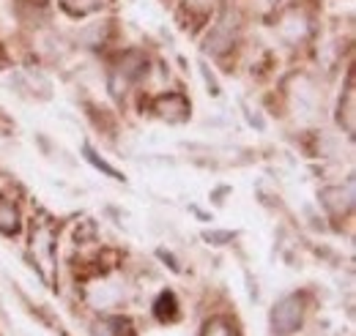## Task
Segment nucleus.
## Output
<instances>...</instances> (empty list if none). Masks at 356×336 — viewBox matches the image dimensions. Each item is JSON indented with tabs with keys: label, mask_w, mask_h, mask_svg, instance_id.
I'll use <instances>...</instances> for the list:
<instances>
[{
	"label": "nucleus",
	"mask_w": 356,
	"mask_h": 336,
	"mask_svg": "<svg viewBox=\"0 0 356 336\" xmlns=\"http://www.w3.org/2000/svg\"><path fill=\"white\" fill-rule=\"evenodd\" d=\"M302 317H305V306L296 295H285L274 312H271V331L277 336H291L299 331L302 326Z\"/></svg>",
	"instance_id": "f257e3e1"
},
{
	"label": "nucleus",
	"mask_w": 356,
	"mask_h": 336,
	"mask_svg": "<svg viewBox=\"0 0 356 336\" xmlns=\"http://www.w3.org/2000/svg\"><path fill=\"white\" fill-rule=\"evenodd\" d=\"M296 87L291 90V101H293V110L302 121H312L318 115V90L310 83V77H296L293 80Z\"/></svg>",
	"instance_id": "f03ea898"
},
{
	"label": "nucleus",
	"mask_w": 356,
	"mask_h": 336,
	"mask_svg": "<svg viewBox=\"0 0 356 336\" xmlns=\"http://www.w3.org/2000/svg\"><path fill=\"white\" fill-rule=\"evenodd\" d=\"M143 74V58L137 55V52H129V55H124V60L113 69V74H110V90L113 93H121L124 87H129L132 80H137Z\"/></svg>",
	"instance_id": "7ed1b4c3"
},
{
	"label": "nucleus",
	"mask_w": 356,
	"mask_h": 336,
	"mask_svg": "<svg viewBox=\"0 0 356 336\" xmlns=\"http://www.w3.org/2000/svg\"><path fill=\"white\" fill-rule=\"evenodd\" d=\"M124 301V287L118 282H96L88 287V303L96 309H113Z\"/></svg>",
	"instance_id": "20e7f679"
},
{
	"label": "nucleus",
	"mask_w": 356,
	"mask_h": 336,
	"mask_svg": "<svg viewBox=\"0 0 356 336\" xmlns=\"http://www.w3.org/2000/svg\"><path fill=\"white\" fill-rule=\"evenodd\" d=\"M156 112H159V118H165V121H184L186 115H189V101L181 96V93H165V96H159L156 99Z\"/></svg>",
	"instance_id": "39448f33"
},
{
	"label": "nucleus",
	"mask_w": 356,
	"mask_h": 336,
	"mask_svg": "<svg viewBox=\"0 0 356 336\" xmlns=\"http://www.w3.org/2000/svg\"><path fill=\"white\" fill-rule=\"evenodd\" d=\"M351 200H354L351 189L343 192V186H329V189L321 192V203H323V208L329 210L332 216H343L346 210L351 208Z\"/></svg>",
	"instance_id": "423d86ee"
},
{
	"label": "nucleus",
	"mask_w": 356,
	"mask_h": 336,
	"mask_svg": "<svg viewBox=\"0 0 356 336\" xmlns=\"http://www.w3.org/2000/svg\"><path fill=\"white\" fill-rule=\"evenodd\" d=\"M280 36L291 44L302 42V39L307 36V19H305V17H299V14L285 17V19L280 22Z\"/></svg>",
	"instance_id": "0eeeda50"
},
{
	"label": "nucleus",
	"mask_w": 356,
	"mask_h": 336,
	"mask_svg": "<svg viewBox=\"0 0 356 336\" xmlns=\"http://www.w3.org/2000/svg\"><path fill=\"white\" fill-rule=\"evenodd\" d=\"M354 77H348V87H346V101L340 99V126H346V134H354Z\"/></svg>",
	"instance_id": "6e6552de"
},
{
	"label": "nucleus",
	"mask_w": 356,
	"mask_h": 336,
	"mask_svg": "<svg viewBox=\"0 0 356 336\" xmlns=\"http://www.w3.org/2000/svg\"><path fill=\"white\" fill-rule=\"evenodd\" d=\"M17 230H19V210L14 208V203L0 197V233L14 235Z\"/></svg>",
	"instance_id": "1a4fd4ad"
},
{
	"label": "nucleus",
	"mask_w": 356,
	"mask_h": 336,
	"mask_svg": "<svg viewBox=\"0 0 356 336\" xmlns=\"http://www.w3.org/2000/svg\"><path fill=\"white\" fill-rule=\"evenodd\" d=\"M154 312H156V317H159L162 323H168V320H176V317H178L176 295H173V293H162L159 298H156V303H154Z\"/></svg>",
	"instance_id": "9d476101"
},
{
	"label": "nucleus",
	"mask_w": 356,
	"mask_h": 336,
	"mask_svg": "<svg viewBox=\"0 0 356 336\" xmlns=\"http://www.w3.org/2000/svg\"><path fill=\"white\" fill-rule=\"evenodd\" d=\"M96 336H134L132 326L127 320H104L99 328H96Z\"/></svg>",
	"instance_id": "9b49d317"
},
{
	"label": "nucleus",
	"mask_w": 356,
	"mask_h": 336,
	"mask_svg": "<svg viewBox=\"0 0 356 336\" xmlns=\"http://www.w3.org/2000/svg\"><path fill=\"white\" fill-rule=\"evenodd\" d=\"M83 153H86V159H88V162H90V165H93V167H96V169H102L104 175H110L113 180H124V175H121V172H118V169H115V167H110V165H107L104 159H99V156H96V151H93L90 145H86V148H83Z\"/></svg>",
	"instance_id": "f8f14e48"
},
{
	"label": "nucleus",
	"mask_w": 356,
	"mask_h": 336,
	"mask_svg": "<svg viewBox=\"0 0 356 336\" xmlns=\"http://www.w3.org/2000/svg\"><path fill=\"white\" fill-rule=\"evenodd\" d=\"M102 6V0H63V8L72 14H90Z\"/></svg>",
	"instance_id": "ddd939ff"
},
{
	"label": "nucleus",
	"mask_w": 356,
	"mask_h": 336,
	"mask_svg": "<svg viewBox=\"0 0 356 336\" xmlns=\"http://www.w3.org/2000/svg\"><path fill=\"white\" fill-rule=\"evenodd\" d=\"M203 238H206V241H211L214 246H225L227 241H233V233H206Z\"/></svg>",
	"instance_id": "4468645a"
},
{
	"label": "nucleus",
	"mask_w": 356,
	"mask_h": 336,
	"mask_svg": "<svg viewBox=\"0 0 356 336\" xmlns=\"http://www.w3.org/2000/svg\"><path fill=\"white\" fill-rule=\"evenodd\" d=\"M200 69H203V77H206V83H209V87H211V93L217 96V93H220V85H217V80L209 74V66H206V63H200Z\"/></svg>",
	"instance_id": "2eb2a0df"
},
{
	"label": "nucleus",
	"mask_w": 356,
	"mask_h": 336,
	"mask_svg": "<svg viewBox=\"0 0 356 336\" xmlns=\"http://www.w3.org/2000/svg\"><path fill=\"white\" fill-rule=\"evenodd\" d=\"M0 131H3V134L14 131V124H11V118H8V115H6L3 110H0Z\"/></svg>",
	"instance_id": "dca6fc26"
},
{
	"label": "nucleus",
	"mask_w": 356,
	"mask_h": 336,
	"mask_svg": "<svg viewBox=\"0 0 356 336\" xmlns=\"http://www.w3.org/2000/svg\"><path fill=\"white\" fill-rule=\"evenodd\" d=\"M159 257H162V260H165V262H168V265H170V268H173V271H178V262H176V257H173V254L170 252H165V249H159Z\"/></svg>",
	"instance_id": "f3484780"
},
{
	"label": "nucleus",
	"mask_w": 356,
	"mask_h": 336,
	"mask_svg": "<svg viewBox=\"0 0 356 336\" xmlns=\"http://www.w3.org/2000/svg\"><path fill=\"white\" fill-rule=\"evenodd\" d=\"M209 3L211 0H189V6H195V8H209Z\"/></svg>",
	"instance_id": "a211bd4d"
}]
</instances>
